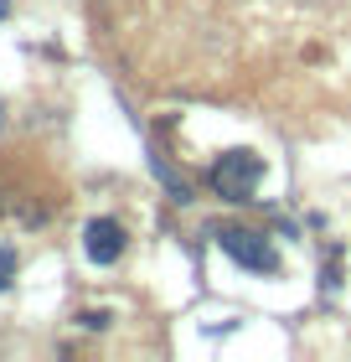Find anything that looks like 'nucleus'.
<instances>
[{
	"label": "nucleus",
	"mask_w": 351,
	"mask_h": 362,
	"mask_svg": "<svg viewBox=\"0 0 351 362\" xmlns=\"http://www.w3.org/2000/svg\"><path fill=\"white\" fill-rule=\"evenodd\" d=\"M11 274H16V254H11V249H0V290L11 285Z\"/></svg>",
	"instance_id": "obj_4"
},
{
	"label": "nucleus",
	"mask_w": 351,
	"mask_h": 362,
	"mask_svg": "<svg viewBox=\"0 0 351 362\" xmlns=\"http://www.w3.org/2000/svg\"><path fill=\"white\" fill-rule=\"evenodd\" d=\"M83 249H88L93 264H114V259L124 254V228L114 218H93L88 233H83Z\"/></svg>",
	"instance_id": "obj_3"
},
{
	"label": "nucleus",
	"mask_w": 351,
	"mask_h": 362,
	"mask_svg": "<svg viewBox=\"0 0 351 362\" xmlns=\"http://www.w3.org/2000/svg\"><path fill=\"white\" fill-rule=\"evenodd\" d=\"M258 181H263V160L254 151H227L212 166V192L227 197V202H248L258 192Z\"/></svg>",
	"instance_id": "obj_1"
},
{
	"label": "nucleus",
	"mask_w": 351,
	"mask_h": 362,
	"mask_svg": "<svg viewBox=\"0 0 351 362\" xmlns=\"http://www.w3.org/2000/svg\"><path fill=\"white\" fill-rule=\"evenodd\" d=\"M222 254L232 259V264L254 269V274H274L279 269V254L258 233H248V228H222Z\"/></svg>",
	"instance_id": "obj_2"
}]
</instances>
